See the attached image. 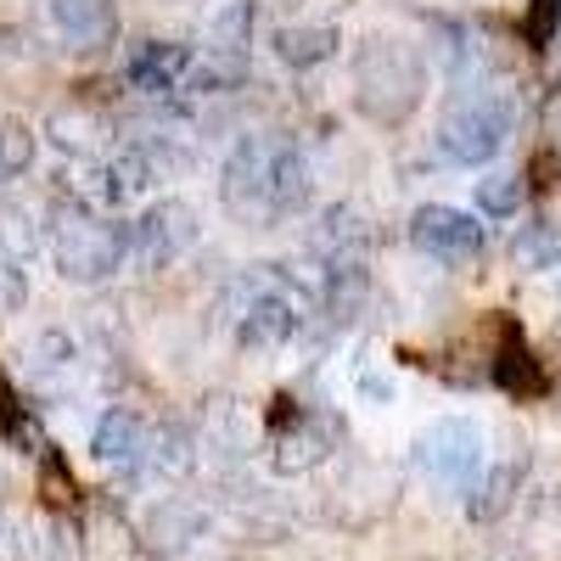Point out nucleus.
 Returning <instances> with one entry per match:
<instances>
[{"mask_svg":"<svg viewBox=\"0 0 561 561\" xmlns=\"http://www.w3.org/2000/svg\"><path fill=\"white\" fill-rule=\"evenodd\" d=\"M219 192L242 219H287L309 203V163L287 135H248L230 147Z\"/></svg>","mask_w":561,"mask_h":561,"instance_id":"1","label":"nucleus"},{"mask_svg":"<svg viewBox=\"0 0 561 561\" xmlns=\"http://www.w3.org/2000/svg\"><path fill=\"white\" fill-rule=\"evenodd\" d=\"M51 264L68 280H107L129 264L124 225L102 219L90 203H62L51 214Z\"/></svg>","mask_w":561,"mask_h":561,"instance_id":"2","label":"nucleus"},{"mask_svg":"<svg viewBox=\"0 0 561 561\" xmlns=\"http://www.w3.org/2000/svg\"><path fill=\"white\" fill-rule=\"evenodd\" d=\"M354 84H359V107L377 118V124H399L415 113L421 90H427V68L410 45L399 39H370L359 51V68H354Z\"/></svg>","mask_w":561,"mask_h":561,"instance_id":"3","label":"nucleus"},{"mask_svg":"<svg viewBox=\"0 0 561 561\" xmlns=\"http://www.w3.org/2000/svg\"><path fill=\"white\" fill-rule=\"evenodd\" d=\"M511 124H517V107L505 96H466L438 124V152L460 169H478L511 140Z\"/></svg>","mask_w":561,"mask_h":561,"instance_id":"4","label":"nucleus"},{"mask_svg":"<svg viewBox=\"0 0 561 561\" xmlns=\"http://www.w3.org/2000/svg\"><path fill=\"white\" fill-rule=\"evenodd\" d=\"M415 466L427 472L438 489L472 494V483L483 478V427L472 415H444L427 433L415 438Z\"/></svg>","mask_w":561,"mask_h":561,"instance_id":"5","label":"nucleus"},{"mask_svg":"<svg viewBox=\"0 0 561 561\" xmlns=\"http://www.w3.org/2000/svg\"><path fill=\"white\" fill-rule=\"evenodd\" d=\"M124 242L135 270H169L174 259H185V248H197V208L174 197L140 208V219L124 225Z\"/></svg>","mask_w":561,"mask_h":561,"instance_id":"6","label":"nucleus"},{"mask_svg":"<svg viewBox=\"0 0 561 561\" xmlns=\"http://www.w3.org/2000/svg\"><path fill=\"white\" fill-rule=\"evenodd\" d=\"M410 248L438 259V264H455V270L478 264L483 259V225H478V214H466V208L427 203V208L410 214Z\"/></svg>","mask_w":561,"mask_h":561,"instance_id":"7","label":"nucleus"},{"mask_svg":"<svg viewBox=\"0 0 561 561\" xmlns=\"http://www.w3.org/2000/svg\"><path fill=\"white\" fill-rule=\"evenodd\" d=\"M158 180H163V169H158L152 147H118L90 163V203H107V208L140 203Z\"/></svg>","mask_w":561,"mask_h":561,"instance_id":"8","label":"nucleus"},{"mask_svg":"<svg viewBox=\"0 0 561 561\" xmlns=\"http://www.w3.org/2000/svg\"><path fill=\"white\" fill-rule=\"evenodd\" d=\"M298 337V304L280 293V287H259L242 314H237V343L248 354H275V348H287Z\"/></svg>","mask_w":561,"mask_h":561,"instance_id":"9","label":"nucleus"},{"mask_svg":"<svg viewBox=\"0 0 561 561\" xmlns=\"http://www.w3.org/2000/svg\"><path fill=\"white\" fill-rule=\"evenodd\" d=\"M45 18L73 51H107L118 39V0H45Z\"/></svg>","mask_w":561,"mask_h":561,"instance_id":"10","label":"nucleus"},{"mask_svg":"<svg viewBox=\"0 0 561 561\" xmlns=\"http://www.w3.org/2000/svg\"><path fill=\"white\" fill-rule=\"evenodd\" d=\"M192 45H174V39H147L129 51V68L124 79L140 90V96H169V90H180V79L192 73Z\"/></svg>","mask_w":561,"mask_h":561,"instance_id":"11","label":"nucleus"},{"mask_svg":"<svg viewBox=\"0 0 561 561\" xmlns=\"http://www.w3.org/2000/svg\"><path fill=\"white\" fill-rule=\"evenodd\" d=\"M45 135H51L68 158H84V163L113 152V124L96 107H57L51 118H45Z\"/></svg>","mask_w":561,"mask_h":561,"instance_id":"12","label":"nucleus"},{"mask_svg":"<svg viewBox=\"0 0 561 561\" xmlns=\"http://www.w3.org/2000/svg\"><path fill=\"white\" fill-rule=\"evenodd\" d=\"M90 449H96V460H107V466H135L140 455H147V421H140L135 410H107L96 421V433H90Z\"/></svg>","mask_w":561,"mask_h":561,"instance_id":"13","label":"nucleus"},{"mask_svg":"<svg viewBox=\"0 0 561 561\" xmlns=\"http://www.w3.org/2000/svg\"><path fill=\"white\" fill-rule=\"evenodd\" d=\"M337 51V28H320V23H304V28H275V57L287 68H314Z\"/></svg>","mask_w":561,"mask_h":561,"instance_id":"14","label":"nucleus"},{"mask_svg":"<svg viewBox=\"0 0 561 561\" xmlns=\"http://www.w3.org/2000/svg\"><path fill=\"white\" fill-rule=\"evenodd\" d=\"M517 483H523V460H505L494 466V472L483 483H472V500H466V511H472L478 523H494L511 511V500H517Z\"/></svg>","mask_w":561,"mask_h":561,"instance_id":"15","label":"nucleus"},{"mask_svg":"<svg viewBox=\"0 0 561 561\" xmlns=\"http://www.w3.org/2000/svg\"><path fill=\"white\" fill-rule=\"evenodd\" d=\"M494 382H500L505 393H517V399H528V393L545 388V370H539L534 354L523 348V332H505V348H500V359H494Z\"/></svg>","mask_w":561,"mask_h":561,"instance_id":"16","label":"nucleus"},{"mask_svg":"<svg viewBox=\"0 0 561 561\" xmlns=\"http://www.w3.org/2000/svg\"><path fill=\"white\" fill-rule=\"evenodd\" d=\"M511 259H517V270H556L561 264V225L556 219H534L517 230V242H511Z\"/></svg>","mask_w":561,"mask_h":561,"instance_id":"17","label":"nucleus"},{"mask_svg":"<svg viewBox=\"0 0 561 561\" xmlns=\"http://www.w3.org/2000/svg\"><path fill=\"white\" fill-rule=\"evenodd\" d=\"M28 163H34V135H28V124H23V118H0V185L18 180V174H28Z\"/></svg>","mask_w":561,"mask_h":561,"instance_id":"18","label":"nucleus"},{"mask_svg":"<svg viewBox=\"0 0 561 561\" xmlns=\"http://www.w3.org/2000/svg\"><path fill=\"white\" fill-rule=\"evenodd\" d=\"M478 208L489 214V219H511L523 208V180L517 174H489V180H478Z\"/></svg>","mask_w":561,"mask_h":561,"instance_id":"19","label":"nucleus"},{"mask_svg":"<svg viewBox=\"0 0 561 561\" xmlns=\"http://www.w3.org/2000/svg\"><path fill=\"white\" fill-rule=\"evenodd\" d=\"M556 23H561V0H534V12H528V39L545 45V39L556 34Z\"/></svg>","mask_w":561,"mask_h":561,"instance_id":"20","label":"nucleus"}]
</instances>
